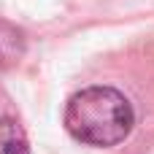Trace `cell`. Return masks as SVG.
I'll return each mask as SVG.
<instances>
[{
    "label": "cell",
    "instance_id": "obj_2",
    "mask_svg": "<svg viewBox=\"0 0 154 154\" xmlns=\"http://www.w3.org/2000/svg\"><path fill=\"white\" fill-rule=\"evenodd\" d=\"M0 154H30L24 130L11 116H0Z\"/></svg>",
    "mask_w": 154,
    "mask_h": 154
},
{
    "label": "cell",
    "instance_id": "obj_1",
    "mask_svg": "<svg viewBox=\"0 0 154 154\" xmlns=\"http://www.w3.org/2000/svg\"><path fill=\"white\" fill-rule=\"evenodd\" d=\"M135 125L133 103L114 87H87L76 92L65 106L68 133L87 146H116Z\"/></svg>",
    "mask_w": 154,
    "mask_h": 154
}]
</instances>
